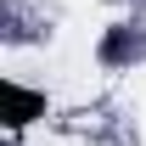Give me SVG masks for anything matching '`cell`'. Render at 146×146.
<instances>
[{"mask_svg": "<svg viewBox=\"0 0 146 146\" xmlns=\"http://www.w3.org/2000/svg\"><path fill=\"white\" fill-rule=\"evenodd\" d=\"M101 56L107 62H118V56H129V34L118 28V34H107V45H101Z\"/></svg>", "mask_w": 146, "mask_h": 146, "instance_id": "obj_2", "label": "cell"}, {"mask_svg": "<svg viewBox=\"0 0 146 146\" xmlns=\"http://www.w3.org/2000/svg\"><path fill=\"white\" fill-rule=\"evenodd\" d=\"M39 112H45V96L39 90H23V84H11V79L0 84V118H6V129H28Z\"/></svg>", "mask_w": 146, "mask_h": 146, "instance_id": "obj_1", "label": "cell"}]
</instances>
